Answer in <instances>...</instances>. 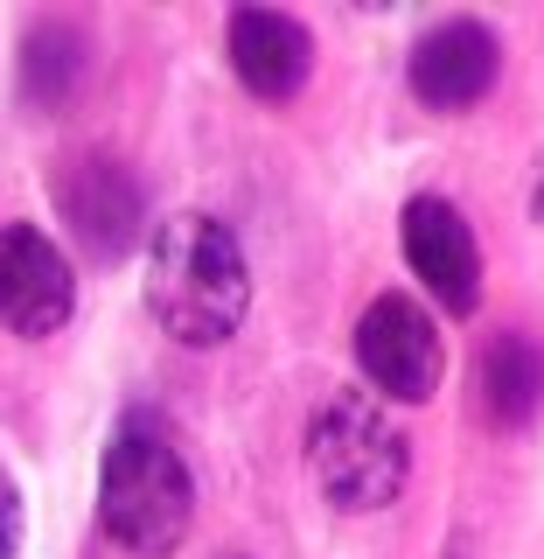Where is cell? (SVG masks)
Masks as SVG:
<instances>
[{
	"label": "cell",
	"instance_id": "cell-1",
	"mask_svg": "<svg viewBox=\"0 0 544 559\" xmlns=\"http://www.w3.org/2000/svg\"><path fill=\"white\" fill-rule=\"evenodd\" d=\"M140 308L182 349H223L252 308V266L238 231L209 210H174L168 224H154Z\"/></svg>",
	"mask_w": 544,
	"mask_h": 559
},
{
	"label": "cell",
	"instance_id": "cell-13",
	"mask_svg": "<svg viewBox=\"0 0 544 559\" xmlns=\"http://www.w3.org/2000/svg\"><path fill=\"white\" fill-rule=\"evenodd\" d=\"M531 217L544 224V154H537V168H531Z\"/></svg>",
	"mask_w": 544,
	"mask_h": 559
},
{
	"label": "cell",
	"instance_id": "cell-7",
	"mask_svg": "<svg viewBox=\"0 0 544 559\" xmlns=\"http://www.w3.org/2000/svg\"><path fill=\"white\" fill-rule=\"evenodd\" d=\"M496 78H503V35L488 28V22H475V14L433 22L412 43V57H406L412 98L426 105V112H440V119L475 112V105L496 92Z\"/></svg>",
	"mask_w": 544,
	"mask_h": 559
},
{
	"label": "cell",
	"instance_id": "cell-10",
	"mask_svg": "<svg viewBox=\"0 0 544 559\" xmlns=\"http://www.w3.org/2000/svg\"><path fill=\"white\" fill-rule=\"evenodd\" d=\"M475 406L496 433H523L544 413V349L531 329H496L475 357Z\"/></svg>",
	"mask_w": 544,
	"mask_h": 559
},
{
	"label": "cell",
	"instance_id": "cell-9",
	"mask_svg": "<svg viewBox=\"0 0 544 559\" xmlns=\"http://www.w3.org/2000/svg\"><path fill=\"white\" fill-rule=\"evenodd\" d=\"M223 57H231L238 84L258 105H287L314 78V28L301 14H279V8H238L223 22Z\"/></svg>",
	"mask_w": 544,
	"mask_h": 559
},
{
	"label": "cell",
	"instance_id": "cell-8",
	"mask_svg": "<svg viewBox=\"0 0 544 559\" xmlns=\"http://www.w3.org/2000/svg\"><path fill=\"white\" fill-rule=\"evenodd\" d=\"M0 308L22 343H49L77 314V266L28 217H8V231H0Z\"/></svg>",
	"mask_w": 544,
	"mask_h": 559
},
{
	"label": "cell",
	"instance_id": "cell-6",
	"mask_svg": "<svg viewBox=\"0 0 544 559\" xmlns=\"http://www.w3.org/2000/svg\"><path fill=\"white\" fill-rule=\"evenodd\" d=\"M398 252H406L412 280L440 301V314L468 322L482 314V245H475V224L461 217V203L447 197H412L398 210Z\"/></svg>",
	"mask_w": 544,
	"mask_h": 559
},
{
	"label": "cell",
	"instance_id": "cell-2",
	"mask_svg": "<svg viewBox=\"0 0 544 559\" xmlns=\"http://www.w3.org/2000/svg\"><path fill=\"white\" fill-rule=\"evenodd\" d=\"M98 524L133 559H174L196 524V476L161 406H126L98 454Z\"/></svg>",
	"mask_w": 544,
	"mask_h": 559
},
{
	"label": "cell",
	"instance_id": "cell-3",
	"mask_svg": "<svg viewBox=\"0 0 544 559\" xmlns=\"http://www.w3.org/2000/svg\"><path fill=\"white\" fill-rule=\"evenodd\" d=\"M307 476L342 518L391 511L406 497V476H412V441L377 392L336 384L307 413Z\"/></svg>",
	"mask_w": 544,
	"mask_h": 559
},
{
	"label": "cell",
	"instance_id": "cell-12",
	"mask_svg": "<svg viewBox=\"0 0 544 559\" xmlns=\"http://www.w3.org/2000/svg\"><path fill=\"white\" fill-rule=\"evenodd\" d=\"M0 524H8L0 559H22V538H28V497H22V483H0Z\"/></svg>",
	"mask_w": 544,
	"mask_h": 559
},
{
	"label": "cell",
	"instance_id": "cell-4",
	"mask_svg": "<svg viewBox=\"0 0 544 559\" xmlns=\"http://www.w3.org/2000/svg\"><path fill=\"white\" fill-rule=\"evenodd\" d=\"M49 203L70 224L77 252L92 266H119L126 252H140L147 238V182L126 154L112 147H77L49 168Z\"/></svg>",
	"mask_w": 544,
	"mask_h": 559
},
{
	"label": "cell",
	"instance_id": "cell-5",
	"mask_svg": "<svg viewBox=\"0 0 544 559\" xmlns=\"http://www.w3.org/2000/svg\"><path fill=\"white\" fill-rule=\"evenodd\" d=\"M356 371L377 399L391 406H426L447 378V336L426 314V301L412 294H377L371 308L356 314Z\"/></svg>",
	"mask_w": 544,
	"mask_h": 559
},
{
	"label": "cell",
	"instance_id": "cell-11",
	"mask_svg": "<svg viewBox=\"0 0 544 559\" xmlns=\"http://www.w3.org/2000/svg\"><path fill=\"white\" fill-rule=\"evenodd\" d=\"M84 78H92V43L70 22H43L22 43V84H28L35 112H63Z\"/></svg>",
	"mask_w": 544,
	"mask_h": 559
}]
</instances>
